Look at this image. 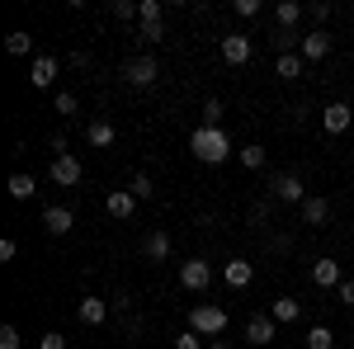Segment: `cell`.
Listing matches in <instances>:
<instances>
[{
  "label": "cell",
  "instance_id": "6da1fadb",
  "mask_svg": "<svg viewBox=\"0 0 354 349\" xmlns=\"http://www.w3.org/2000/svg\"><path fill=\"white\" fill-rule=\"evenodd\" d=\"M189 151H194L203 165H222L227 156H232V142H227V133H222V128H194Z\"/></svg>",
  "mask_w": 354,
  "mask_h": 349
},
{
  "label": "cell",
  "instance_id": "7a4b0ae2",
  "mask_svg": "<svg viewBox=\"0 0 354 349\" xmlns=\"http://www.w3.org/2000/svg\"><path fill=\"white\" fill-rule=\"evenodd\" d=\"M189 330H198L203 340H222V330H227V312L213 307V302H198L189 312Z\"/></svg>",
  "mask_w": 354,
  "mask_h": 349
},
{
  "label": "cell",
  "instance_id": "3957f363",
  "mask_svg": "<svg viewBox=\"0 0 354 349\" xmlns=\"http://www.w3.org/2000/svg\"><path fill=\"white\" fill-rule=\"evenodd\" d=\"M250 57H255L250 33H222V62H227V66H245Z\"/></svg>",
  "mask_w": 354,
  "mask_h": 349
},
{
  "label": "cell",
  "instance_id": "277c9868",
  "mask_svg": "<svg viewBox=\"0 0 354 349\" xmlns=\"http://www.w3.org/2000/svg\"><path fill=\"white\" fill-rule=\"evenodd\" d=\"M208 283H213V265H208V260H185V265H180V288L203 293Z\"/></svg>",
  "mask_w": 354,
  "mask_h": 349
},
{
  "label": "cell",
  "instance_id": "5b68a950",
  "mask_svg": "<svg viewBox=\"0 0 354 349\" xmlns=\"http://www.w3.org/2000/svg\"><path fill=\"white\" fill-rule=\"evenodd\" d=\"M350 123H354V109L345 104V100H330L326 109H322V128H326L330 137H340V133H350Z\"/></svg>",
  "mask_w": 354,
  "mask_h": 349
},
{
  "label": "cell",
  "instance_id": "8992f818",
  "mask_svg": "<svg viewBox=\"0 0 354 349\" xmlns=\"http://www.w3.org/2000/svg\"><path fill=\"white\" fill-rule=\"evenodd\" d=\"M123 76H128V85H137V90H147V85H156V76H161V66H156V57H133V62L123 66Z\"/></svg>",
  "mask_w": 354,
  "mask_h": 349
},
{
  "label": "cell",
  "instance_id": "52a82bcc",
  "mask_svg": "<svg viewBox=\"0 0 354 349\" xmlns=\"http://www.w3.org/2000/svg\"><path fill=\"white\" fill-rule=\"evenodd\" d=\"M270 189H274V198H279V203H298V208L307 203V189H302L298 175H274Z\"/></svg>",
  "mask_w": 354,
  "mask_h": 349
},
{
  "label": "cell",
  "instance_id": "ba28073f",
  "mask_svg": "<svg viewBox=\"0 0 354 349\" xmlns=\"http://www.w3.org/2000/svg\"><path fill=\"white\" fill-rule=\"evenodd\" d=\"M81 161H76V156H57L53 161V185H62V189H76L81 185Z\"/></svg>",
  "mask_w": 354,
  "mask_h": 349
},
{
  "label": "cell",
  "instance_id": "9c48e42d",
  "mask_svg": "<svg viewBox=\"0 0 354 349\" xmlns=\"http://www.w3.org/2000/svg\"><path fill=\"white\" fill-rule=\"evenodd\" d=\"M76 317H81L85 326H104V321H109V302H104V297H95V293H85L81 307H76Z\"/></svg>",
  "mask_w": 354,
  "mask_h": 349
},
{
  "label": "cell",
  "instance_id": "30bf717a",
  "mask_svg": "<svg viewBox=\"0 0 354 349\" xmlns=\"http://www.w3.org/2000/svg\"><path fill=\"white\" fill-rule=\"evenodd\" d=\"M43 227H48L53 236H66V232L76 227V213H71V208H62V203H53V208H43Z\"/></svg>",
  "mask_w": 354,
  "mask_h": 349
},
{
  "label": "cell",
  "instance_id": "8fae6325",
  "mask_svg": "<svg viewBox=\"0 0 354 349\" xmlns=\"http://www.w3.org/2000/svg\"><path fill=\"white\" fill-rule=\"evenodd\" d=\"M312 283H317V288H340V283H345V279H340V265H335L330 255H322V260L312 265Z\"/></svg>",
  "mask_w": 354,
  "mask_h": 349
},
{
  "label": "cell",
  "instance_id": "7c38bea8",
  "mask_svg": "<svg viewBox=\"0 0 354 349\" xmlns=\"http://www.w3.org/2000/svg\"><path fill=\"white\" fill-rule=\"evenodd\" d=\"M322 57H330V33L326 28H317V33L302 38V62H322Z\"/></svg>",
  "mask_w": 354,
  "mask_h": 349
},
{
  "label": "cell",
  "instance_id": "4fadbf2b",
  "mask_svg": "<svg viewBox=\"0 0 354 349\" xmlns=\"http://www.w3.org/2000/svg\"><path fill=\"white\" fill-rule=\"evenodd\" d=\"M302 222H307V227H326V222H330V198L307 194V203H302Z\"/></svg>",
  "mask_w": 354,
  "mask_h": 349
},
{
  "label": "cell",
  "instance_id": "5bb4252c",
  "mask_svg": "<svg viewBox=\"0 0 354 349\" xmlns=\"http://www.w3.org/2000/svg\"><path fill=\"white\" fill-rule=\"evenodd\" d=\"M133 208H137L133 189H113L109 198H104V213H109V217H118V222H123V217H133Z\"/></svg>",
  "mask_w": 354,
  "mask_h": 349
},
{
  "label": "cell",
  "instance_id": "9a60e30c",
  "mask_svg": "<svg viewBox=\"0 0 354 349\" xmlns=\"http://www.w3.org/2000/svg\"><path fill=\"white\" fill-rule=\"evenodd\" d=\"M274 317H250V321H245V340H250V345H274Z\"/></svg>",
  "mask_w": 354,
  "mask_h": 349
},
{
  "label": "cell",
  "instance_id": "2e32d148",
  "mask_svg": "<svg viewBox=\"0 0 354 349\" xmlns=\"http://www.w3.org/2000/svg\"><path fill=\"white\" fill-rule=\"evenodd\" d=\"M222 279H227L232 288H245V283L255 279V265H250V260H227V265H222Z\"/></svg>",
  "mask_w": 354,
  "mask_h": 349
},
{
  "label": "cell",
  "instance_id": "e0dca14e",
  "mask_svg": "<svg viewBox=\"0 0 354 349\" xmlns=\"http://www.w3.org/2000/svg\"><path fill=\"white\" fill-rule=\"evenodd\" d=\"M53 81H57V57H38V62H33V71H28V85L48 90Z\"/></svg>",
  "mask_w": 354,
  "mask_h": 349
},
{
  "label": "cell",
  "instance_id": "ac0fdd59",
  "mask_svg": "<svg viewBox=\"0 0 354 349\" xmlns=\"http://www.w3.org/2000/svg\"><path fill=\"white\" fill-rule=\"evenodd\" d=\"M85 137H90V147H100V151H109L113 142H118V128L100 118V123H90V128H85Z\"/></svg>",
  "mask_w": 354,
  "mask_h": 349
},
{
  "label": "cell",
  "instance_id": "d6986e66",
  "mask_svg": "<svg viewBox=\"0 0 354 349\" xmlns=\"http://www.w3.org/2000/svg\"><path fill=\"white\" fill-rule=\"evenodd\" d=\"M142 255H147L151 265H161L165 255H170V236H165V232H147V241H142Z\"/></svg>",
  "mask_w": 354,
  "mask_h": 349
},
{
  "label": "cell",
  "instance_id": "ffe728a7",
  "mask_svg": "<svg viewBox=\"0 0 354 349\" xmlns=\"http://www.w3.org/2000/svg\"><path fill=\"white\" fill-rule=\"evenodd\" d=\"M270 317H274V321H279V326H288V321H298V317H302V302H298V297H274V307H270Z\"/></svg>",
  "mask_w": 354,
  "mask_h": 349
},
{
  "label": "cell",
  "instance_id": "44dd1931",
  "mask_svg": "<svg viewBox=\"0 0 354 349\" xmlns=\"http://www.w3.org/2000/svg\"><path fill=\"white\" fill-rule=\"evenodd\" d=\"M274 71H279L283 81H302V71H307V62H302L298 53H279V62H274Z\"/></svg>",
  "mask_w": 354,
  "mask_h": 349
},
{
  "label": "cell",
  "instance_id": "7402d4cb",
  "mask_svg": "<svg viewBox=\"0 0 354 349\" xmlns=\"http://www.w3.org/2000/svg\"><path fill=\"white\" fill-rule=\"evenodd\" d=\"M274 19H279V28H293L302 19V5L298 0H279V5H274Z\"/></svg>",
  "mask_w": 354,
  "mask_h": 349
},
{
  "label": "cell",
  "instance_id": "603a6c76",
  "mask_svg": "<svg viewBox=\"0 0 354 349\" xmlns=\"http://www.w3.org/2000/svg\"><path fill=\"white\" fill-rule=\"evenodd\" d=\"M10 198H19V203H24V198H33V194H38V185H33V175H10Z\"/></svg>",
  "mask_w": 354,
  "mask_h": 349
},
{
  "label": "cell",
  "instance_id": "cb8c5ba5",
  "mask_svg": "<svg viewBox=\"0 0 354 349\" xmlns=\"http://www.w3.org/2000/svg\"><path fill=\"white\" fill-rule=\"evenodd\" d=\"M28 48H33V38H28L24 28H15V33H5V53H10V57H24Z\"/></svg>",
  "mask_w": 354,
  "mask_h": 349
},
{
  "label": "cell",
  "instance_id": "d4e9b609",
  "mask_svg": "<svg viewBox=\"0 0 354 349\" xmlns=\"http://www.w3.org/2000/svg\"><path fill=\"white\" fill-rule=\"evenodd\" d=\"M265 156H270V151H265L260 142H250V147H241V165H245V170H260V165H265Z\"/></svg>",
  "mask_w": 354,
  "mask_h": 349
},
{
  "label": "cell",
  "instance_id": "484cf974",
  "mask_svg": "<svg viewBox=\"0 0 354 349\" xmlns=\"http://www.w3.org/2000/svg\"><path fill=\"white\" fill-rule=\"evenodd\" d=\"M307 349H335V335H330L326 326H312L307 330Z\"/></svg>",
  "mask_w": 354,
  "mask_h": 349
},
{
  "label": "cell",
  "instance_id": "4316f807",
  "mask_svg": "<svg viewBox=\"0 0 354 349\" xmlns=\"http://www.w3.org/2000/svg\"><path fill=\"white\" fill-rule=\"evenodd\" d=\"M161 0H142V5H137V19H142V24H161Z\"/></svg>",
  "mask_w": 354,
  "mask_h": 349
},
{
  "label": "cell",
  "instance_id": "83f0119b",
  "mask_svg": "<svg viewBox=\"0 0 354 349\" xmlns=\"http://www.w3.org/2000/svg\"><path fill=\"white\" fill-rule=\"evenodd\" d=\"M222 113H227L222 100H208V104H203V128H222Z\"/></svg>",
  "mask_w": 354,
  "mask_h": 349
},
{
  "label": "cell",
  "instance_id": "f1b7e54d",
  "mask_svg": "<svg viewBox=\"0 0 354 349\" xmlns=\"http://www.w3.org/2000/svg\"><path fill=\"white\" fill-rule=\"evenodd\" d=\"M53 109H57V113H62V118H71V113H76V109H81V104H76V95H71V90H62V95H57V100H53Z\"/></svg>",
  "mask_w": 354,
  "mask_h": 349
},
{
  "label": "cell",
  "instance_id": "f546056e",
  "mask_svg": "<svg viewBox=\"0 0 354 349\" xmlns=\"http://www.w3.org/2000/svg\"><path fill=\"white\" fill-rule=\"evenodd\" d=\"M270 213H274V198H255L250 203V222H270Z\"/></svg>",
  "mask_w": 354,
  "mask_h": 349
},
{
  "label": "cell",
  "instance_id": "4dcf8cb0",
  "mask_svg": "<svg viewBox=\"0 0 354 349\" xmlns=\"http://www.w3.org/2000/svg\"><path fill=\"white\" fill-rule=\"evenodd\" d=\"M128 189H133V198H151V194H156V185H151L147 175H137V180H133Z\"/></svg>",
  "mask_w": 354,
  "mask_h": 349
},
{
  "label": "cell",
  "instance_id": "1f68e13d",
  "mask_svg": "<svg viewBox=\"0 0 354 349\" xmlns=\"http://www.w3.org/2000/svg\"><path fill=\"white\" fill-rule=\"evenodd\" d=\"M175 349H203V335H198V330H185V335L175 340Z\"/></svg>",
  "mask_w": 354,
  "mask_h": 349
},
{
  "label": "cell",
  "instance_id": "d6a6232c",
  "mask_svg": "<svg viewBox=\"0 0 354 349\" xmlns=\"http://www.w3.org/2000/svg\"><path fill=\"white\" fill-rule=\"evenodd\" d=\"M38 349H66V335H62V330H48V335L38 340Z\"/></svg>",
  "mask_w": 354,
  "mask_h": 349
},
{
  "label": "cell",
  "instance_id": "836d02e7",
  "mask_svg": "<svg viewBox=\"0 0 354 349\" xmlns=\"http://www.w3.org/2000/svg\"><path fill=\"white\" fill-rule=\"evenodd\" d=\"M232 10H236V15H241V19H255V15H260V0H236V5H232Z\"/></svg>",
  "mask_w": 354,
  "mask_h": 349
},
{
  "label": "cell",
  "instance_id": "e575fe53",
  "mask_svg": "<svg viewBox=\"0 0 354 349\" xmlns=\"http://www.w3.org/2000/svg\"><path fill=\"white\" fill-rule=\"evenodd\" d=\"M0 349H19V330L15 326H0Z\"/></svg>",
  "mask_w": 354,
  "mask_h": 349
},
{
  "label": "cell",
  "instance_id": "d590c367",
  "mask_svg": "<svg viewBox=\"0 0 354 349\" xmlns=\"http://www.w3.org/2000/svg\"><path fill=\"white\" fill-rule=\"evenodd\" d=\"M165 38V24H142V43H161Z\"/></svg>",
  "mask_w": 354,
  "mask_h": 349
},
{
  "label": "cell",
  "instance_id": "8d00e7d4",
  "mask_svg": "<svg viewBox=\"0 0 354 349\" xmlns=\"http://www.w3.org/2000/svg\"><path fill=\"white\" fill-rule=\"evenodd\" d=\"M133 15H137L133 0H113V19H133Z\"/></svg>",
  "mask_w": 354,
  "mask_h": 349
},
{
  "label": "cell",
  "instance_id": "74e56055",
  "mask_svg": "<svg viewBox=\"0 0 354 349\" xmlns=\"http://www.w3.org/2000/svg\"><path fill=\"white\" fill-rule=\"evenodd\" d=\"M312 19H317V24H326V19H330V5H326V0H317V5H312Z\"/></svg>",
  "mask_w": 354,
  "mask_h": 349
},
{
  "label": "cell",
  "instance_id": "f35d334b",
  "mask_svg": "<svg viewBox=\"0 0 354 349\" xmlns=\"http://www.w3.org/2000/svg\"><path fill=\"white\" fill-rule=\"evenodd\" d=\"M340 302H345V307H354V279H345V283H340Z\"/></svg>",
  "mask_w": 354,
  "mask_h": 349
},
{
  "label": "cell",
  "instance_id": "ab89813d",
  "mask_svg": "<svg viewBox=\"0 0 354 349\" xmlns=\"http://www.w3.org/2000/svg\"><path fill=\"white\" fill-rule=\"evenodd\" d=\"M208 349H232V345H227V340H213V345H208Z\"/></svg>",
  "mask_w": 354,
  "mask_h": 349
}]
</instances>
